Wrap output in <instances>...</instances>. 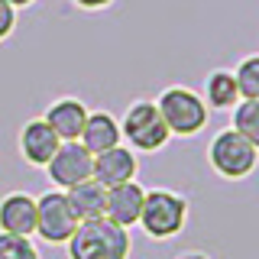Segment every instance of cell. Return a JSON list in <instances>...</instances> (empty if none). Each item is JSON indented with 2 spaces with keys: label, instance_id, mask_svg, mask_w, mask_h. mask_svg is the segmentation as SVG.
<instances>
[{
  "label": "cell",
  "instance_id": "obj_19",
  "mask_svg": "<svg viewBox=\"0 0 259 259\" xmlns=\"http://www.w3.org/2000/svg\"><path fill=\"white\" fill-rule=\"evenodd\" d=\"M16 26V7L7 4V0H0V39H7Z\"/></svg>",
  "mask_w": 259,
  "mask_h": 259
},
{
  "label": "cell",
  "instance_id": "obj_14",
  "mask_svg": "<svg viewBox=\"0 0 259 259\" xmlns=\"http://www.w3.org/2000/svg\"><path fill=\"white\" fill-rule=\"evenodd\" d=\"M81 146H84L91 156H97V152H104V149H113V146H120V123L110 117L107 110L88 113L84 133H81Z\"/></svg>",
  "mask_w": 259,
  "mask_h": 259
},
{
  "label": "cell",
  "instance_id": "obj_2",
  "mask_svg": "<svg viewBox=\"0 0 259 259\" xmlns=\"http://www.w3.org/2000/svg\"><path fill=\"white\" fill-rule=\"evenodd\" d=\"M185 217H188V201H185L182 194L165 191V188L146 191L140 227L152 240H168V237H175V233H182Z\"/></svg>",
  "mask_w": 259,
  "mask_h": 259
},
{
  "label": "cell",
  "instance_id": "obj_7",
  "mask_svg": "<svg viewBox=\"0 0 259 259\" xmlns=\"http://www.w3.org/2000/svg\"><path fill=\"white\" fill-rule=\"evenodd\" d=\"M49 178H52L59 188H75V185L88 182V178H94V156L84 149L78 140L71 143H62L59 152H55L52 159H49Z\"/></svg>",
  "mask_w": 259,
  "mask_h": 259
},
{
  "label": "cell",
  "instance_id": "obj_5",
  "mask_svg": "<svg viewBox=\"0 0 259 259\" xmlns=\"http://www.w3.org/2000/svg\"><path fill=\"white\" fill-rule=\"evenodd\" d=\"M120 133H123V140L140 152H156L168 143V136H172L168 126H165V120H162V113H159V104H152V101H136L133 107L126 110L123 123H120Z\"/></svg>",
  "mask_w": 259,
  "mask_h": 259
},
{
  "label": "cell",
  "instance_id": "obj_13",
  "mask_svg": "<svg viewBox=\"0 0 259 259\" xmlns=\"http://www.w3.org/2000/svg\"><path fill=\"white\" fill-rule=\"evenodd\" d=\"M65 194H68L78 221H101V217H107V188L101 182H94V178L68 188Z\"/></svg>",
  "mask_w": 259,
  "mask_h": 259
},
{
  "label": "cell",
  "instance_id": "obj_15",
  "mask_svg": "<svg viewBox=\"0 0 259 259\" xmlns=\"http://www.w3.org/2000/svg\"><path fill=\"white\" fill-rule=\"evenodd\" d=\"M204 94H207V104L217 110H230L240 104V88H237V78L233 71H214L204 84Z\"/></svg>",
  "mask_w": 259,
  "mask_h": 259
},
{
  "label": "cell",
  "instance_id": "obj_11",
  "mask_svg": "<svg viewBox=\"0 0 259 259\" xmlns=\"http://www.w3.org/2000/svg\"><path fill=\"white\" fill-rule=\"evenodd\" d=\"M0 230L4 233H20L32 237L36 233V198L23 191H13L0 201Z\"/></svg>",
  "mask_w": 259,
  "mask_h": 259
},
{
  "label": "cell",
  "instance_id": "obj_12",
  "mask_svg": "<svg viewBox=\"0 0 259 259\" xmlns=\"http://www.w3.org/2000/svg\"><path fill=\"white\" fill-rule=\"evenodd\" d=\"M46 123L59 133L62 143H71V140H81L84 133V123H88V107L75 97H65V101H55L52 107L46 110Z\"/></svg>",
  "mask_w": 259,
  "mask_h": 259
},
{
  "label": "cell",
  "instance_id": "obj_1",
  "mask_svg": "<svg viewBox=\"0 0 259 259\" xmlns=\"http://www.w3.org/2000/svg\"><path fill=\"white\" fill-rule=\"evenodd\" d=\"M130 233L126 227L101 221H81L68 240V259H126Z\"/></svg>",
  "mask_w": 259,
  "mask_h": 259
},
{
  "label": "cell",
  "instance_id": "obj_21",
  "mask_svg": "<svg viewBox=\"0 0 259 259\" xmlns=\"http://www.w3.org/2000/svg\"><path fill=\"white\" fill-rule=\"evenodd\" d=\"M178 259H207L204 253H185V256H178Z\"/></svg>",
  "mask_w": 259,
  "mask_h": 259
},
{
  "label": "cell",
  "instance_id": "obj_8",
  "mask_svg": "<svg viewBox=\"0 0 259 259\" xmlns=\"http://www.w3.org/2000/svg\"><path fill=\"white\" fill-rule=\"evenodd\" d=\"M136 175V156L130 146H113L94 156V182H101L104 188H117L123 182H133Z\"/></svg>",
  "mask_w": 259,
  "mask_h": 259
},
{
  "label": "cell",
  "instance_id": "obj_3",
  "mask_svg": "<svg viewBox=\"0 0 259 259\" xmlns=\"http://www.w3.org/2000/svg\"><path fill=\"white\" fill-rule=\"evenodd\" d=\"M159 113L172 136H194L207 123V104L188 88H168L159 97Z\"/></svg>",
  "mask_w": 259,
  "mask_h": 259
},
{
  "label": "cell",
  "instance_id": "obj_9",
  "mask_svg": "<svg viewBox=\"0 0 259 259\" xmlns=\"http://www.w3.org/2000/svg\"><path fill=\"white\" fill-rule=\"evenodd\" d=\"M59 146H62V140H59V133L46 123V117L29 120L20 133V152L29 165H49V159L59 152Z\"/></svg>",
  "mask_w": 259,
  "mask_h": 259
},
{
  "label": "cell",
  "instance_id": "obj_16",
  "mask_svg": "<svg viewBox=\"0 0 259 259\" xmlns=\"http://www.w3.org/2000/svg\"><path fill=\"white\" fill-rule=\"evenodd\" d=\"M233 130L243 133L259 149V97L256 101H240L233 107Z\"/></svg>",
  "mask_w": 259,
  "mask_h": 259
},
{
  "label": "cell",
  "instance_id": "obj_6",
  "mask_svg": "<svg viewBox=\"0 0 259 259\" xmlns=\"http://www.w3.org/2000/svg\"><path fill=\"white\" fill-rule=\"evenodd\" d=\"M78 224L81 221L65 191H46L42 198H36V233L46 243H68Z\"/></svg>",
  "mask_w": 259,
  "mask_h": 259
},
{
  "label": "cell",
  "instance_id": "obj_4",
  "mask_svg": "<svg viewBox=\"0 0 259 259\" xmlns=\"http://www.w3.org/2000/svg\"><path fill=\"white\" fill-rule=\"evenodd\" d=\"M256 159H259V149L246 140L237 130H224V133L214 136L207 149V162L217 175L224 178H243L256 168Z\"/></svg>",
  "mask_w": 259,
  "mask_h": 259
},
{
  "label": "cell",
  "instance_id": "obj_18",
  "mask_svg": "<svg viewBox=\"0 0 259 259\" xmlns=\"http://www.w3.org/2000/svg\"><path fill=\"white\" fill-rule=\"evenodd\" d=\"M0 259H39V249L29 237L0 230Z\"/></svg>",
  "mask_w": 259,
  "mask_h": 259
},
{
  "label": "cell",
  "instance_id": "obj_10",
  "mask_svg": "<svg viewBox=\"0 0 259 259\" xmlns=\"http://www.w3.org/2000/svg\"><path fill=\"white\" fill-rule=\"evenodd\" d=\"M146 191L136 182H123L117 188H107V221L117 227H133L140 224Z\"/></svg>",
  "mask_w": 259,
  "mask_h": 259
},
{
  "label": "cell",
  "instance_id": "obj_22",
  "mask_svg": "<svg viewBox=\"0 0 259 259\" xmlns=\"http://www.w3.org/2000/svg\"><path fill=\"white\" fill-rule=\"evenodd\" d=\"M7 4H13V7H29L32 0H7Z\"/></svg>",
  "mask_w": 259,
  "mask_h": 259
},
{
  "label": "cell",
  "instance_id": "obj_17",
  "mask_svg": "<svg viewBox=\"0 0 259 259\" xmlns=\"http://www.w3.org/2000/svg\"><path fill=\"white\" fill-rule=\"evenodd\" d=\"M237 78V88H240V101H256L259 97V55H249L237 65L233 71Z\"/></svg>",
  "mask_w": 259,
  "mask_h": 259
},
{
  "label": "cell",
  "instance_id": "obj_20",
  "mask_svg": "<svg viewBox=\"0 0 259 259\" xmlns=\"http://www.w3.org/2000/svg\"><path fill=\"white\" fill-rule=\"evenodd\" d=\"M78 7H84V10H101V7H107L110 0H75Z\"/></svg>",
  "mask_w": 259,
  "mask_h": 259
}]
</instances>
